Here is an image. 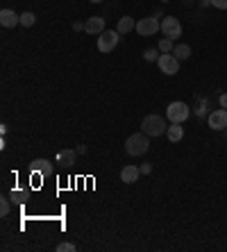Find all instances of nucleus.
Returning <instances> with one entry per match:
<instances>
[{
	"label": "nucleus",
	"instance_id": "obj_1",
	"mask_svg": "<svg viewBox=\"0 0 227 252\" xmlns=\"http://www.w3.org/2000/svg\"><path fill=\"white\" fill-rule=\"evenodd\" d=\"M150 136L146 134V132H136V134L128 136V141H125V153L130 155V157H141V155L148 153V148H150Z\"/></svg>",
	"mask_w": 227,
	"mask_h": 252
},
{
	"label": "nucleus",
	"instance_id": "obj_2",
	"mask_svg": "<svg viewBox=\"0 0 227 252\" xmlns=\"http://www.w3.org/2000/svg\"><path fill=\"white\" fill-rule=\"evenodd\" d=\"M166 129H168L166 118L159 116V114H148L141 121V132H146L148 136H162V134H166Z\"/></svg>",
	"mask_w": 227,
	"mask_h": 252
},
{
	"label": "nucleus",
	"instance_id": "obj_3",
	"mask_svg": "<svg viewBox=\"0 0 227 252\" xmlns=\"http://www.w3.org/2000/svg\"><path fill=\"white\" fill-rule=\"evenodd\" d=\"M189 116H191V109H189L187 102H170L166 107V118L170 123H184Z\"/></svg>",
	"mask_w": 227,
	"mask_h": 252
},
{
	"label": "nucleus",
	"instance_id": "obj_4",
	"mask_svg": "<svg viewBox=\"0 0 227 252\" xmlns=\"http://www.w3.org/2000/svg\"><path fill=\"white\" fill-rule=\"evenodd\" d=\"M118 41H121V32L118 30H105L98 36V50L100 53H111L118 46Z\"/></svg>",
	"mask_w": 227,
	"mask_h": 252
},
{
	"label": "nucleus",
	"instance_id": "obj_5",
	"mask_svg": "<svg viewBox=\"0 0 227 252\" xmlns=\"http://www.w3.org/2000/svg\"><path fill=\"white\" fill-rule=\"evenodd\" d=\"M159 30H162V23H159L157 16H146L136 23V32H139L141 36H155Z\"/></svg>",
	"mask_w": 227,
	"mask_h": 252
},
{
	"label": "nucleus",
	"instance_id": "obj_6",
	"mask_svg": "<svg viewBox=\"0 0 227 252\" xmlns=\"http://www.w3.org/2000/svg\"><path fill=\"white\" fill-rule=\"evenodd\" d=\"M157 64H159V68H162V73H166V75H177V73H180V59L175 57L173 53L159 55Z\"/></svg>",
	"mask_w": 227,
	"mask_h": 252
},
{
	"label": "nucleus",
	"instance_id": "obj_7",
	"mask_svg": "<svg viewBox=\"0 0 227 252\" xmlns=\"http://www.w3.org/2000/svg\"><path fill=\"white\" fill-rule=\"evenodd\" d=\"M207 121H209V127L214 129V132H225V127H227V109H211L209 116H207Z\"/></svg>",
	"mask_w": 227,
	"mask_h": 252
},
{
	"label": "nucleus",
	"instance_id": "obj_8",
	"mask_svg": "<svg viewBox=\"0 0 227 252\" xmlns=\"http://www.w3.org/2000/svg\"><path fill=\"white\" fill-rule=\"evenodd\" d=\"M162 32H163V36H168V39L175 41L177 36H182V23L175 16H166L162 21Z\"/></svg>",
	"mask_w": 227,
	"mask_h": 252
},
{
	"label": "nucleus",
	"instance_id": "obj_9",
	"mask_svg": "<svg viewBox=\"0 0 227 252\" xmlns=\"http://www.w3.org/2000/svg\"><path fill=\"white\" fill-rule=\"evenodd\" d=\"M30 173H39L43 177H50L53 175V164L48 161V159H34L32 164H30Z\"/></svg>",
	"mask_w": 227,
	"mask_h": 252
},
{
	"label": "nucleus",
	"instance_id": "obj_10",
	"mask_svg": "<svg viewBox=\"0 0 227 252\" xmlns=\"http://www.w3.org/2000/svg\"><path fill=\"white\" fill-rule=\"evenodd\" d=\"M84 30H87V34H102V32H105V18H102V16L87 18Z\"/></svg>",
	"mask_w": 227,
	"mask_h": 252
},
{
	"label": "nucleus",
	"instance_id": "obj_11",
	"mask_svg": "<svg viewBox=\"0 0 227 252\" xmlns=\"http://www.w3.org/2000/svg\"><path fill=\"white\" fill-rule=\"evenodd\" d=\"M0 25L2 28H16V25H21V14L12 12V9H2L0 12Z\"/></svg>",
	"mask_w": 227,
	"mask_h": 252
},
{
	"label": "nucleus",
	"instance_id": "obj_12",
	"mask_svg": "<svg viewBox=\"0 0 227 252\" xmlns=\"http://www.w3.org/2000/svg\"><path fill=\"white\" fill-rule=\"evenodd\" d=\"M139 175H141V168L128 164V166H123V170H121V182L123 184H134L136 180H139Z\"/></svg>",
	"mask_w": 227,
	"mask_h": 252
},
{
	"label": "nucleus",
	"instance_id": "obj_13",
	"mask_svg": "<svg viewBox=\"0 0 227 252\" xmlns=\"http://www.w3.org/2000/svg\"><path fill=\"white\" fill-rule=\"evenodd\" d=\"M166 134H168L170 143H180V141L184 139V127H182V123H173V125H168Z\"/></svg>",
	"mask_w": 227,
	"mask_h": 252
},
{
	"label": "nucleus",
	"instance_id": "obj_14",
	"mask_svg": "<svg viewBox=\"0 0 227 252\" xmlns=\"http://www.w3.org/2000/svg\"><path fill=\"white\" fill-rule=\"evenodd\" d=\"M75 157H77V150H62V153H57V164L70 166L75 164Z\"/></svg>",
	"mask_w": 227,
	"mask_h": 252
},
{
	"label": "nucleus",
	"instance_id": "obj_15",
	"mask_svg": "<svg viewBox=\"0 0 227 252\" xmlns=\"http://www.w3.org/2000/svg\"><path fill=\"white\" fill-rule=\"evenodd\" d=\"M116 30L121 32V34H128V32H132V30H136V23H134L132 16H123L121 21H118Z\"/></svg>",
	"mask_w": 227,
	"mask_h": 252
},
{
	"label": "nucleus",
	"instance_id": "obj_16",
	"mask_svg": "<svg viewBox=\"0 0 227 252\" xmlns=\"http://www.w3.org/2000/svg\"><path fill=\"white\" fill-rule=\"evenodd\" d=\"M173 55L180 59V62H184V59L191 57V46H187V43H180V46L173 48Z\"/></svg>",
	"mask_w": 227,
	"mask_h": 252
},
{
	"label": "nucleus",
	"instance_id": "obj_17",
	"mask_svg": "<svg viewBox=\"0 0 227 252\" xmlns=\"http://www.w3.org/2000/svg\"><path fill=\"white\" fill-rule=\"evenodd\" d=\"M28 198L30 195L25 189H12V195H9V200H12V202H18V205H23Z\"/></svg>",
	"mask_w": 227,
	"mask_h": 252
},
{
	"label": "nucleus",
	"instance_id": "obj_18",
	"mask_svg": "<svg viewBox=\"0 0 227 252\" xmlns=\"http://www.w3.org/2000/svg\"><path fill=\"white\" fill-rule=\"evenodd\" d=\"M34 23H36V16H34L32 12L21 14V25H23V28H32Z\"/></svg>",
	"mask_w": 227,
	"mask_h": 252
},
{
	"label": "nucleus",
	"instance_id": "obj_19",
	"mask_svg": "<svg viewBox=\"0 0 227 252\" xmlns=\"http://www.w3.org/2000/svg\"><path fill=\"white\" fill-rule=\"evenodd\" d=\"M173 39H168V36H163L159 41V53H173Z\"/></svg>",
	"mask_w": 227,
	"mask_h": 252
},
{
	"label": "nucleus",
	"instance_id": "obj_20",
	"mask_svg": "<svg viewBox=\"0 0 227 252\" xmlns=\"http://www.w3.org/2000/svg\"><path fill=\"white\" fill-rule=\"evenodd\" d=\"M143 59H146V62H157V59H159V50H157V48H148L146 53H143Z\"/></svg>",
	"mask_w": 227,
	"mask_h": 252
},
{
	"label": "nucleus",
	"instance_id": "obj_21",
	"mask_svg": "<svg viewBox=\"0 0 227 252\" xmlns=\"http://www.w3.org/2000/svg\"><path fill=\"white\" fill-rule=\"evenodd\" d=\"M9 209H12V202H9L7 198H2V200H0V216L5 218L7 214H9Z\"/></svg>",
	"mask_w": 227,
	"mask_h": 252
},
{
	"label": "nucleus",
	"instance_id": "obj_22",
	"mask_svg": "<svg viewBox=\"0 0 227 252\" xmlns=\"http://www.w3.org/2000/svg\"><path fill=\"white\" fill-rule=\"evenodd\" d=\"M75 250H77L75 243H70V241L68 243H59L57 246V252H75Z\"/></svg>",
	"mask_w": 227,
	"mask_h": 252
},
{
	"label": "nucleus",
	"instance_id": "obj_23",
	"mask_svg": "<svg viewBox=\"0 0 227 252\" xmlns=\"http://www.w3.org/2000/svg\"><path fill=\"white\" fill-rule=\"evenodd\" d=\"M216 9H227V0H209Z\"/></svg>",
	"mask_w": 227,
	"mask_h": 252
},
{
	"label": "nucleus",
	"instance_id": "obj_24",
	"mask_svg": "<svg viewBox=\"0 0 227 252\" xmlns=\"http://www.w3.org/2000/svg\"><path fill=\"white\" fill-rule=\"evenodd\" d=\"M218 102H221L223 109H227V94H221V95H218Z\"/></svg>",
	"mask_w": 227,
	"mask_h": 252
},
{
	"label": "nucleus",
	"instance_id": "obj_25",
	"mask_svg": "<svg viewBox=\"0 0 227 252\" xmlns=\"http://www.w3.org/2000/svg\"><path fill=\"white\" fill-rule=\"evenodd\" d=\"M150 170H152V166H150V164H143V166H141V173H143V175H148Z\"/></svg>",
	"mask_w": 227,
	"mask_h": 252
},
{
	"label": "nucleus",
	"instance_id": "obj_26",
	"mask_svg": "<svg viewBox=\"0 0 227 252\" xmlns=\"http://www.w3.org/2000/svg\"><path fill=\"white\" fill-rule=\"evenodd\" d=\"M75 150H77V155H87V146H77Z\"/></svg>",
	"mask_w": 227,
	"mask_h": 252
},
{
	"label": "nucleus",
	"instance_id": "obj_27",
	"mask_svg": "<svg viewBox=\"0 0 227 252\" xmlns=\"http://www.w3.org/2000/svg\"><path fill=\"white\" fill-rule=\"evenodd\" d=\"M91 2H96V5H98V2H105V0H91Z\"/></svg>",
	"mask_w": 227,
	"mask_h": 252
},
{
	"label": "nucleus",
	"instance_id": "obj_28",
	"mask_svg": "<svg viewBox=\"0 0 227 252\" xmlns=\"http://www.w3.org/2000/svg\"><path fill=\"white\" fill-rule=\"evenodd\" d=\"M225 136H227V127H225Z\"/></svg>",
	"mask_w": 227,
	"mask_h": 252
},
{
	"label": "nucleus",
	"instance_id": "obj_29",
	"mask_svg": "<svg viewBox=\"0 0 227 252\" xmlns=\"http://www.w3.org/2000/svg\"><path fill=\"white\" fill-rule=\"evenodd\" d=\"M162 2H168V0H162Z\"/></svg>",
	"mask_w": 227,
	"mask_h": 252
}]
</instances>
